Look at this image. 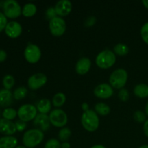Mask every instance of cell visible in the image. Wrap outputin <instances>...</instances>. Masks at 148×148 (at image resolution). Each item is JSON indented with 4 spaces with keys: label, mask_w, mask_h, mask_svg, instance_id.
<instances>
[{
    "label": "cell",
    "mask_w": 148,
    "mask_h": 148,
    "mask_svg": "<svg viewBox=\"0 0 148 148\" xmlns=\"http://www.w3.org/2000/svg\"><path fill=\"white\" fill-rule=\"evenodd\" d=\"M44 139V133L37 129H31L24 133L23 137V143L27 148H34L43 142Z\"/></svg>",
    "instance_id": "cell-1"
},
{
    "label": "cell",
    "mask_w": 148,
    "mask_h": 148,
    "mask_svg": "<svg viewBox=\"0 0 148 148\" xmlns=\"http://www.w3.org/2000/svg\"><path fill=\"white\" fill-rule=\"evenodd\" d=\"M81 123L85 130L88 132H95L99 127V118L95 111L88 110L82 114Z\"/></svg>",
    "instance_id": "cell-2"
},
{
    "label": "cell",
    "mask_w": 148,
    "mask_h": 148,
    "mask_svg": "<svg viewBox=\"0 0 148 148\" xmlns=\"http://www.w3.org/2000/svg\"><path fill=\"white\" fill-rule=\"evenodd\" d=\"M116 58L114 51L108 49L102 51L95 58V64L99 68L106 69L115 64Z\"/></svg>",
    "instance_id": "cell-3"
},
{
    "label": "cell",
    "mask_w": 148,
    "mask_h": 148,
    "mask_svg": "<svg viewBox=\"0 0 148 148\" xmlns=\"http://www.w3.org/2000/svg\"><path fill=\"white\" fill-rule=\"evenodd\" d=\"M128 73L124 69H117L111 74L109 77V83L115 89H122L127 84Z\"/></svg>",
    "instance_id": "cell-4"
},
{
    "label": "cell",
    "mask_w": 148,
    "mask_h": 148,
    "mask_svg": "<svg viewBox=\"0 0 148 148\" xmlns=\"http://www.w3.org/2000/svg\"><path fill=\"white\" fill-rule=\"evenodd\" d=\"M4 14L7 17L15 19L22 14V9L19 3L15 0H6L3 4Z\"/></svg>",
    "instance_id": "cell-5"
},
{
    "label": "cell",
    "mask_w": 148,
    "mask_h": 148,
    "mask_svg": "<svg viewBox=\"0 0 148 148\" xmlns=\"http://www.w3.org/2000/svg\"><path fill=\"white\" fill-rule=\"evenodd\" d=\"M37 108L33 104H24L19 108L17 116L21 121L27 122L34 120L37 114Z\"/></svg>",
    "instance_id": "cell-6"
},
{
    "label": "cell",
    "mask_w": 148,
    "mask_h": 148,
    "mask_svg": "<svg viewBox=\"0 0 148 148\" xmlns=\"http://www.w3.org/2000/svg\"><path fill=\"white\" fill-rule=\"evenodd\" d=\"M51 124L58 128H63L67 124L68 117L66 113L60 108L52 110L49 114Z\"/></svg>",
    "instance_id": "cell-7"
},
{
    "label": "cell",
    "mask_w": 148,
    "mask_h": 148,
    "mask_svg": "<svg viewBox=\"0 0 148 148\" xmlns=\"http://www.w3.org/2000/svg\"><path fill=\"white\" fill-rule=\"evenodd\" d=\"M66 22L62 17L57 16L49 21V30L51 33L55 37L63 36L66 31Z\"/></svg>",
    "instance_id": "cell-8"
},
{
    "label": "cell",
    "mask_w": 148,
    "mask_h": 148,
    "mask_svg": "<svg viewBox=\"0 0 148 148\" xmlns=\"http://www.w3.org/2000/svg\"><path fill=\"white\" fill-rule=\"evenodd\" d=\"M24 56L27 62L30 64H36L40 59L41 51L37 45L29 43L25 49Z\"/></svg>",
    "instance_id": "cell-9"
},
{
    "label": "cell",
    "mask_w": 148,
    "mask_h": 148,
    "mask_svg": "<svg viewBox=\"0 0 148 148\" xmlns=\"http://www.w3.org/2000/svg\"><path fill=\"white\" fill-rule=\"evenodd\" d=\"M46 82H47V77L45 74L40 72L31 75L27 79V85L29 88L33 90L40 89L46 85Z\"/></svg>",
    "instance_id": "cell-10"
},
{
    "label": "cell",
    "mask_w": 148,
    "mask_h": 148,
    "mask_svg": "<svg viewBox=\"0 0 148 148\" xmlns=\"http://www.w3.org/2000/svg\"><path fill=\"white\" fill-rule=\"evenodd\" d=\"M114 94V89L110 84L102 83L95 87L94 89V95L98 98L108 99Z\"/></svg>",
    "instance_id": "cell-11"
},
{
    "label": "cell",
    "mask_w": 148,
    "mask_h": 148,
    "mask_svg": "<svg viewBox=\"0 0 148 148\" xmlns=\"http://www.w3.org/2000/svg\"><path fill=\"white\" fill-rule=\"evenodd\" d=\"M33 125L35 126L36 129L40 130L43 132L48 131L51 126L49 116L47 114H38L33 120Z\"/></svg>",
    "instance_id": "cell-12"
},
{
    "label": "cell",
    "mask_w": 148,
    "mask_h": 148,
    "mask_svg": "<svg viewBox=\"0 0 148 148\" xmlns=\"http://www.w3.org/2000/svg\"><path fill=\"white\" fill-rule=\"evenodd\" d=\"M54 9L56 14L59 17H65L72 11V2L69 0H60L56 3Z\"/></svg>",
    "instance_id": "cell-13"
},
{
    "label": "cell",
    "mask_w": 148,
    "mask_h": 148,
    "mask_svg": "<svg viewBox=\"0 0 148 148\" xmlns=\"http://www.w3.org/2000/svg\"><path fill=\"white\" fill-rule=\"evenodd\" d=\"M5 33L8 37L16 38L21 35L23 27L19 23L16 21H11L7 24L5 27Z\"/></svg>",
    "instance_id": "cell-14"
},
{
    "label": "cell",
    "mask_w": 148,
    "mask_h": 148,
    "mask_svg": "<svg viewBox=\"0 0 148 148\" xmlns=\"http://www.w3.org/2000/svg\"><path fill=\"white\" fill-rule=\"evenodd\" d=\"M16 131L15 123L4 118L0 119V133L6 136H12Z\"/></svg>",
    "instance_id": "cell-15"
},
{
    "label": "cell",
    "mask_w": 148,
    "mask_h": 148,
    "mask_svg": "<svg viewBox=\"0 0 148 148\" xmlns=\"http://www.w3.org/2000/svg\"><path fill=\"white\" fill-rule=\"evenodd\" d=\"M91 67V61L89 58L82 57L79 59L75 65L76 72L79 75H84L88 73Z\"/></svg>",
    "instance_id": "cell-16"
},
{
    "label": "cell",
    "mask_w": 148,
    "mask_h": 148,
    "mask_svg": "<svg viewBox=\"0 0 148 148\" xmlns=\"http://www.w3.org/2000/svg\"><path fill=\"white\" fill-rule=\"evenodd\" d=\"M13 101V95L9 90H0V106L2 107H8Z\"/></svg>",
    "instance_id": "cell-17"
},
{
    "label": "cell",
    "mask_w": 148,
    "mask_h": 148,
    "mask_svg": "<svg viewBox=\"0 0 148 148\" xmlns=\"http://www.w3.org/2000/svg\"><path fill=\"white\" fill-rule=\"evenodd\" d=\"M18 141L12 136H5L0 138V148H15Z\"/></svg>",
    "instance_id": "cell-18"
},
{
    "label": "cell",
    "mask_w": 148,
    "mask_h": 148,
    "mask_svg": "<svg viewBox=\"0 0 148 148\" xmlns=\"http://www.w3.org/2000/svg\"><path fill=\"white\" fill-rule=\"evenodd\" d=\"M36 108L39 114H47L51 109V102L48 98H42L38 101Z\"/></svg>",
    "instance_id": "cell-19"
},
{
    "label": "cell",
    "mask_w": 148,
    "mask_h": 148,
    "mask_svg": "<svg viewBox=\"0 0 148 148\" xmlns=\"http://www.w3.org/2000/svg\"><path fill=\"white\" fill-rule=\"evenodd\" d=\"M134 94L140 98L148 97V85L146 84H139L134 88Z\"/></svg>",
    "instance_id": "cell-20"
},
{
    "label": "cell",
    "mask_w": 148,
    "mask_h": 148,
    "mask_svg": "<svg viewBox=\"0 0 148 148\" xmlns=\"http://www.w3.org/2000/svg\"><path fill=\"white\" fill-rule=\"evenodd\" d=\"M36 12H37L36 6L33 3H27L23 6V10H22V14L25 17H30L34 16Z\"/></svg>",
    "instance_id": "cell-21"
},
{
    "label": "cell",
    "mask_w": 148,
    "mask_h": 148,
    "mask_svg": "<svg viewBox=\"0 0 148 148\" xmlns=\"http://www.w3.org/2000/svg\"><path fill=\"white\" fill-rule=\"evenodd\" d=\"M95 110L97 114H99L103 116L108 115L111 112V108H110L109 106L104 103H98L95 106Z\"/></svg>",
    "instance_id": "cell-22"
},
{
    "label": "cell",
    "mask_w": 148,
    "mask_h": 148,
    "mask_svg": "<svg viewBox=\"0 0 148 148\" xmlns=\"http://www.w3.org/2000/svg\"><path fill=\"white\" fill-rule=\"evenodd\" d=\"M66 102V95L63 92H58L53 95L52 98V104L55 107H62Z\"/></svg>",
    "instance_id": "cell-23"
},
{
    "label": "cell",
    "mask_w": 148,
    "mask_h": 148,
    "mask_svg": "<svg viewBox=\"0 0 148 148\" xmlns=\"http://www.w3.org/2000/svg\"><path fill=\"white\" fill-rule=\"evenodd\" d=\"M129 47L124 43H118L114 48V52L119 56H125L129 53Z\"/></svg>",
    "instance_id": "cell-24"
},
{
    "label": "cell",
    "mask_w": 148,
    "mask_h": 148,
    "mask_svg": "<svg viewBox=\"0 0 148 148\" xmlns=\"http://www.w3.org/2000/svg\"><path fill=\"white\" fill-rule=\"evenodd\" d=\"M27 94V89L25 87H19L14 90L13 92V98L16 100H22L26 97Z\"/></svg>",
    "instance_id": "cell-25"
},
{
    "label": "cell",
    "mask_w": 148,
    "mask_h": 148,
    "mask_svg": "<svg viewBox=\"0 0 148 148\" xmlns=\"http://www.w3.org/2000/svg\"><path fill=\"white\" fill-rule=\"evenodd\" d=\"M71 134H72V132L68 127H63L59 132L58 137H59L60 141L64 143V142H67V140H69L71 137Z\"/></svg>",
    "instance_id": "cell-26"
},
{
    "label": "cell",
    "mask_w": 148,
    "mask_h": 148,
    "mask_svg": "<svg viewBox=\"0 0 148 148\" xmlns=\"http://www.w3.org/2000/svg\"><path fill=\"white\" fill-rule=\"evenodd\" d=\"M17 112L16 111V110L12 108H5L2 113L3 118L5 119L10 120V121L15 119V117L17 116Z\"/></svg>",
    "instance_id": "cell-27"
},
{
    "label": "cell",
    "mask_w": 148,
    "mask_h": 148,
    "mask_svg": "<svg viewBox=\"0 0 148 148\" xmlns=\"http://www.w3.org/2000/svg\"><path fill=\"white\" fill-rule=\"evenodd\" d=\"M3 85L6 90H10L14 85V78L13 77L12 75H7L4 77L2 81Z\"/></svg>",
    "instance_id": "cell-28"
},
{
    "label": "cell",
    "mask_w": 148,
    "mask_h": 148,
    "mask_svg": "<svg viewBox=\"0 0 148 148\" xmlns=\"http://www.w3.org/2000/svg\"><path fill=\"white\" fill-rule=\"evenodd\" d=\"M62 144L56 139H50L46 143L44 148H61Z\"/></svg>",
    "instance_id": "cell-29"
},
{
    "label": "cell",
    "mask_w": 148,
    "mask_h": 148,
    "mask_svg": "<svg viewBox=\"0 0 148 148\" xmlns=\"http://www.w3.org/2000/svg\"><path fill=\"white\" fill-rule=\"evenodd\" d=\"M118 97L120 101H123V102H126L128 101L130 98V93H129L128 90L125 89V88H122L120 90L118 93Z\"/></svg>",
    "instance_id": "cell-30"
},
{
    "label": "cell",
    "mask_w": 148,
    "mask_h": 148,
    "mask_svg": "<svg viewBox=\"0 0 148 148\" xmlns=\"http://www.w3.org/2000/svg\"><path fill=\"white\" fill-rule=\"evenodd\" d=\"M140 33L143 40L148 45V22L143 25L140 30Z\"/></svg>",
    "instance_id": "cell-31"
},
{
    "label": "cell",
    "mask_w": 148,
    "mask_h": 148,
    "mask_svg": "<svg viewBox=\"0 0 148 148\" xmlns=\"http://www.w3.org/2000/svg\"><path fill=\"white\" fill-rule=\"evenodd\" d=\"M134 119L137 122L143 123L146 121V115L141 111H137L134 114Z\"/></svg>",
    "instance_id": "cell-32"
},
{
    "label": "cell",
    "mask_w": 148,
    "mask_h": 148,
    "mask_svg": "<svg viewBox=\"0 0 148 148\" xmlns=\"http://www.w3.org/2000/svg\"><path fill=\"white\" fill-rule=\"evenodd\" d=\"M46 15L47 19H49V21H50L51 19L54 18V17H57V14H56V11H55L54 7H49L46 12Z\"/></svg>",
    "instance_id": "cell-33"
},
{
    "label": "cell",
    "mask_w": 148,
    "mask_h": 148,
    "mask_svg": "<svg viewBox=\"0 0 148 148\" xmlns=\"http://www.w3.org/2000/svg\"><path fill=\"white\" fill-rule=\"evenodd\" d=\"M7 23H7V17L2 12H0V32L5 29Z\"/></svg>",
    "instance_id": "cell-34"
},
{
    "label": "cell",
    "mask_w": 148,
    "mask_h": 148,
    "mask_svg": "<svg viewBox=\"0 0 148 148\" xmlns=\"http://www.w3.org/2000/svg\"><path fill=\"white\" fill-rule=\"evenodd\" d=\"M15 126L16 129H17V131L19 132H23L25 130L27 127V124L25 121H21V120H18L15 122Z\"/></svg>",
    "instance_id": "cell-35"
},
{
    "label": "cell",
    "mask_w": 148,
    "mask_h": 148,
    "mask_svg": "<svg viewBox=\"0 0 148 148\" xmlns=\"http://www.w3.org/2000/svg\"><path fill=\"white\" fill-rule=\"evenodd\" d=\"M96 17L95 16H89L88 18L86 19L85 22V27H91V26L94 25L96 23Z\"/></svg>",
    "instance_id": "cell-36"
},
{
    "label": "cell",
    "mask_w": 148,
    "mask_h": 148,
    "mask_svg": "<svg viewBox=\"0 0 148 148\" xmlns=\"http://www.w3.org/2000/svg\"><path fill=\"white\" fill-rule=\"evenodd\" d=\"M7 59V53L4 50L0 49V62H3Z\"/></svg>",
    "instance_id": "cell-37"
},
{
    "label": "cell",
    "mask_w": 148,
    "mask_h": 148,
    "mask_svg": "<svg viewBox=\"0 0 148 148\" xmlns=\"http://www.w3.org/2000/svg\"><path fill=\"white\" fill-rule=\"evenodd\" d=\"M143 130H144V133L145 134L146 137H148V119L146 120L145 122L144 123V126H143Z\"/></svg>",
    "instance_id": "cell-38"
},
{
    "label": "cell",
    "mask_w": 148,
    "mask_h": 148,
    "mask_svg": "<svg viewBox=\"0 0 148 148\" xmlns=\"http://www.w3.org/2000/svg\"><path fill=\"white\" fill-rule=\"evenodd\" d=\"M82 108L84 111V112H85V111L89 110V105H88L87 103H83L82 104Z\"/></svg>",
    "instance_id": "cell-39"
},
{
    "label": "cell",
    "mask_w": 148,
    "mask_h": 148,
    "mask_svg": "<svg viewBox=\"0 0 148 148\" xmlns=\"http://www.w3.org/2000/svg\"><path fill=\"white\" fill-rule=\"evenodd\" d=\"M61 148H70V144L67 142H64L61 145Z\"/></svg>",
    "instance_id": "cell-40"
},
{
    "label": "cell",
    "mask_w": 148,
    "mask_h": 148,
    "mask_svg": "<svg viewBox=\"0 0 148 148\" xmlns=\"http://www.w3.org/2000/svg\"><path fill=\"white\" fill-rule=\"evenodd\" d=\"M90 148H106V147L105 146L102 145H93Z\"/></svg>",
    "instance_id": "cell-41"
},
{
    "label": "cell",
    "mask_w": 148,
    "mask_h": 148,
    "mask_svg": "<svg viewBox=\"0 0 148 148\" xmlns=\"http://www.w3.org/2000/svg\"><path fill=\"white\" fill-rule=\"evenodd\" d=\"M142 2H143V5H144L146 8L148 9V0H143Z\"/></svg>",
    "instance_id": "cell-42"
},
{
    "label": "cell",
    "mask_w": 148,
    "mask_h": 148,
    "mask_svg": "<svg viewBox=\"0 0 148 148\" xmlns=\"http://www.w3.org/2000/svg\"><path fill=\"white\" fill-rule=\"evenodd\" d=\"M145 114L148 116V102L147 103V104H146L145 106Z\"/></svg>",
    "instance_id": "cell-43"
},
{
    "label": "cell",
    "mask_w": 148,
    "mask_h": 148,
    "mask_svg": "<svg viewBox=\"0 0 148 148\" xmlns=\"http://www.w3.org/2000/svg\"><path fill=\"white\" fill-rule=\"evenodd\" d=\"M15 148H27L26 147H25V146H22V145H19V146H17Z\"/></svg>",
    "instance_id": "cell-44"
},
{
    "label": "cell",
    "mask_w": 148,
    "mask_h": 148,
    "mask_svg": "<svg viewBox=\"0 0 148 148\" xmlns=\"http://www.w3.org/2000/svg\"><path fill=\"white\" fill-rule=\"evenodd\" d=\"M139 148H148V145H143L141 147H140Z\"/></svg>",
    "instance_id": "cell-45"
}]
</instances>
